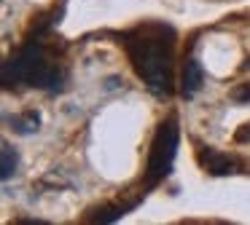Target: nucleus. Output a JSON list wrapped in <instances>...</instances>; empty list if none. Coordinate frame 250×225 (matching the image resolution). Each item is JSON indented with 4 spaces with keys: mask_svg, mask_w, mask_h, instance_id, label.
I'll return each mask as SVG.
<instances>
[{
    "mask_svg": "<svg viewBox=\"0 0 250 225\" xmlns=\"http://www.w3.org/2000/svg\"><path fill=\"white\" fill-rule=\"evenodd\" d=\"M129 48L146 83L156 94H169V89H172V67H169V59H172L169 48L172 46H169V40L143 35L140 40H129Z\"/></svg>",
    "mask_w": 250,
    "mask_h": 225,
    "instance_id": "obj_1",
    "label": "nucleus"
},
{
    "mask_svg": "<svg viewBox=\"0 0 250 225\" xmlns=\"http://www.w3.org/2000/svg\"><path fill=\"white\" fill-rule=\"evenodd\" d=\"M175 145H178V129L175 123H167L164 129H159L156 142L151 148V158H148V182H159L164 174L169 171V164H172L175 155Z\"/></svg>",
    "mask_w": 250,
    "mask_h": 225,
    "instance_id": "obj_2",
    "label": "nucleus"
},
{
    "mask_svg": "<svg viewBox=\"0 0 250 225\" xmlns=\"http://www.w3.org/2000/svg\"><path fill=\"white\" fill-rule=\"evenodd\" d=\"M202 86V67L196 59H188L186 62V70H183V94L186 96H194Z\"/></svg>",
    "mask_w": 250,
    "mask_h": 225,
    "instance_id": "obj_3",
    "label": "nucleus"
},
{
    "mask_svg": "<svg viewBox=\"0 0 250 225\" xmlns=\"http://www.w3.org/2000/svg\"><path fill=\"white\" fill-rule=\"evenodd\" d=\"M202 161L207 164L210 171H231V158L223 155V153H212V150H207V153L202 155Z\"/></svg>",
    "mask_w": 250,
    "mask_h": 225,
    "instance_id": "obj_4",
    "label": "nucleus"
},
{
    "mask_svg": "<svg viewBox=\"0 0 250 225\" xmlns=\"http://www.w3.org/2000/svg\"><path fill=\"white\" fill-rule=\"evenodd\" d=\"M231 99H234V102H250V83L234 89V91H231Z\"/></svg>",
    "mask_w": 250,
    "mask_h": 225,
    "instance_id": "obj_5",
    "label": "nucleus"
}]
</instances>
